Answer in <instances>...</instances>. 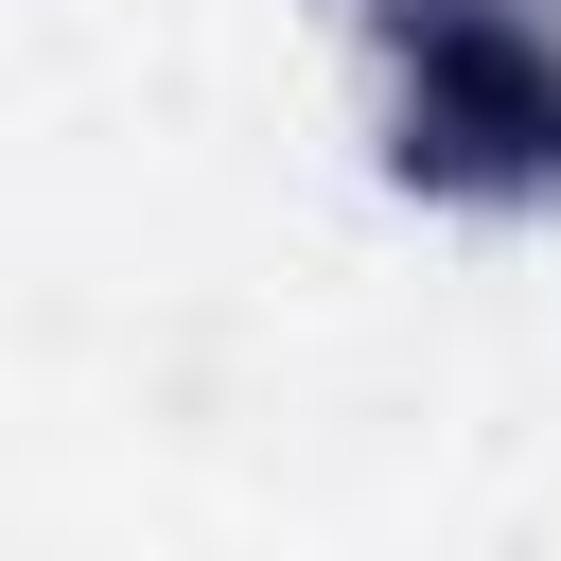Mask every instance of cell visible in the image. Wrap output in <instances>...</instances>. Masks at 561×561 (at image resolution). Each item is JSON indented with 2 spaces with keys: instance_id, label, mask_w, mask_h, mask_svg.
I'll list each match as a JSON object with an SVG mask.
<instances>
[]
</instances>
